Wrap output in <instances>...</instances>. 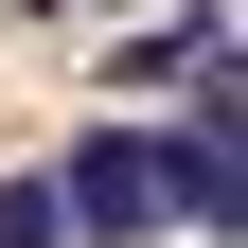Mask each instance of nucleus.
Here are the masks:
<instances>
[{
	"mask_svg": "<svg viewBox=\"0 0 248 248\" xmlns=\"http://www.w3.org/2000/svg\"><path fill=\"white\" fill-rule=\"evenodd\" d=\"M142 160H160V213L195 248H231V213H248V124H231V71L213 89H177V124H142Z\"/></svg>",
	"mask_w": 248,
	"mask_h": 248,
	"instance_id": "nucleus-1",
	"label": "nucleus"
},
{
	"mask_svg": "<svg viewBox=\"0 0 248 248\" xmlns=\"http://www.w3.org/2000/svg\"><path fill=\"white\" fill-rule=\"evenodd\" d=\"M53 231L71 248H160V160H142V124H89L71 160H53Z\"/></svg>",
	"mask_w": 248,
	"mask_h": 248,
	"instance_id": "nucleus-2",
	"label": "nucleus"
},
{
	"mask_svg": "<svg viewBox=\"0 0 248 248\" xmlns=\"http://www.w3.org/2000/svg\"><path fill=\"white\" fill-rule=\"evenodd\" d=\"M213 71H231V0H177V18L107 36V89H124V107H160V89H213Z\"/></svg>",
	"mask_w": 248,
	"mask_h": 248,
	"instance_id": "nucleus-3",
	"label": "nucleus"
},
{
	"mask_svg": "<svg viewBox=\"0 0 248 248\" xmlns=\"http://www.w3.org/2000/svg\"><path fill=\"white\" fill-rule=\"evenodd\" d=\"M0 248H71L53 231V177H0Z\"/></svg>",
	"mask_w": 248,
	"mask_h": 248,
	"instance_id": "nucleus-4",
	"label": "nucleus"
}]
</instances>
